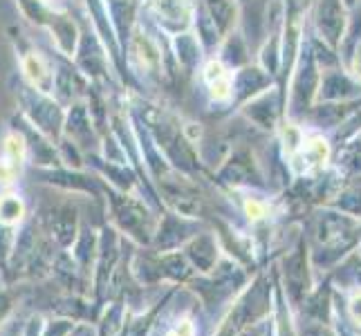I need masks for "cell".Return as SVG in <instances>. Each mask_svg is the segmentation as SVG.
Instances as JSON below:
<instances>
[{"instance_id": "6da1fadb", "label": "cell", "mask_w": 361, "mask_h": 336, "mask_svg": "<svg viewBox=\"0 0 361 336\" xmlns=\"http://www.w3.org/2000/svg\"><path fill=\"white\" fill-rule=\"evenodd\" d=\"M207 83L211 92H214L216 99H227L229 97V90H231V81H229V74L225 72L220 63H209L207 66Z\"/></svg>"}, {"instance_id": "7a4b0ae2", "label": "cell", "mask_w": 361, "mask_h": 336, "mask_svg": "<svg viewBox=\"0 0 361 336\" xmlns=\"http://www.w3.org/2000/svg\"><path fill=\"white\" fill-rule=\"evenodd\" d=\"M25 74L32 79V83L34 85H39V88H47L49 85V74H47V68H45V63L39 58V56H27L25 58Z\"/></svg>"}, {"instance_id": "3957f363", "label": "cell", "mask_w": 361, "mask_h": 336, "mask_svg": "<svg viewBox=\"0 0 361 336\" xmlns=\"http://www.w3.org/2000/svg\"><path fill=\"white\" fill-rule=\"evenodd\" d=\"M353 312H355V316L361 321V298H357V301H355V305H353Z\"/></svg>"}, {"instance_id": "277c9868", "label": "cell", "mask_w": 361, "mask_h": 336, "mask_svg": "<svg viewBox=\"0 0 361 336\" xmlns=\"http://www.w3.org/2000/svg\"><path fill=\"white\" fill-rule=\"evenodd\" d=\"M355 70H357V74L361 77V49H359V54H357V58H355Z\"/></svg>"}, {"instance_id": "5b68a950", "label": "cell", "mask_w": 361, "mask_h": 336, "mask_svg": "<svg viewBox=\"0 0 361 336\" xmlns=\"http://www.w3.org/2000/svg\"><path fill=\"white\" fill-rule=\"evenodd\" d=\"M314 336H328V334H326V332H323V334L319 332V334H314Z\"/></svg>"}]
</instances>
